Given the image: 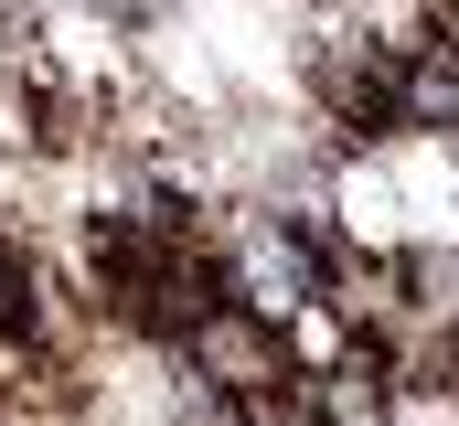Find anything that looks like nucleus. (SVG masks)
<instances>
[{"label": "nucleus", "mask_w": 459, "mask_h": 426, "mask_svg": "<svg viewBox=\"0 0 459 426\" xmlns=\"http://www.w3.org/2000/svg\"><path fill=\"white\" fill-rule=\"evenodd\" d=\"M310 86H321V106L342 117L352 139L406 128V106H395V43H374V32H332L321 64H310Z\"/></svg>", "instance_id": "nucleus-1"}, {"label": "nucleus", "mask_w": 459, "mask_h": 426, "mask_svg": "<svg viewBox=\"0 0 459 426\" xmlns=\"http://www.w3.org/2000/svg\"><path fill=\"white\" fill-rule=\"evenodd\" d=\"M182 373H193V384H225V395H267V384L289 373V341H278L256 310H235V299H225V310L182 341Z\"/></svg>", "instance_id": "nucleus-2"}, {"label": "nucleus", "mask_w": 459, "mask_h": 426, "mask_svg": "<svg viewBox=\"0 0 459 426\" xmlns=\"http://www.w3.org/2000/svg\"><path fill=\"white\" fill-rule=\"evenodd\" d=\"M395 106H406V128H459V43L395 54Z\"/></svg>", "instance_id": "nucleus-3"}, {"label": "nucleus", "mask_w": 459, "mask_h": 426, "mask_svg": "<svg viewBox=\"0 0 459 426\" xmlns=\"http://www.w3.org/2000/svg\"><path fill=\"white\" fill-rule=\"evenodd\" d=\"M22 341H43V277H32V256L0 234V352H22Z\"/></svg>", "instance_id": "nucleus-4"}, {"label": "nucleus", "mask_w": 459, "mask_h": 426, "mask_svg": "<svg viewBox=\"0 0 459 426\" xmlns=\"http://www.w3.org/2000/svg\"><path fill=\"white\" fill-rule=\"evenodd\" d=\"M22 139H32V149H75V139H86V106H75V86L32 75V86H22Z\"/></svg>", "instance_id": "nucleus-5"}]
</instances>
